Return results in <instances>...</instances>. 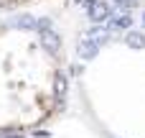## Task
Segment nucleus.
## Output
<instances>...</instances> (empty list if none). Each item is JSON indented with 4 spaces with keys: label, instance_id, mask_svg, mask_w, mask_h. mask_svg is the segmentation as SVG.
Returning a JSON list of instances; mask_svg holds the SVG:
<instances>
[{
    "label": "nucleus",
    "instance_id": "f257e3e1",
    "mask_svg": "<svg viewBox=\"0 0 145 138\" xmlns=\"http://www.w3.org/2000/svg\"><path fill=\"white\" fill-rule=\"evenodd\" d=\"M41 46L48 49L51 54H59V49H61V38H59L51 28H46V31H41Z\"/></svg>",
    "mask_w": 145,
    "mask_h": 138
},
{
    "label": "nucleus",
    "instance_id": "f03ea898",
    "mask_svg": "<svg viewBox=\"0 0 145 138\" xmlns=\"http://www.w3.org/2000/svg\"><path fill=\"white\" fill-rule=\"evenodd\" d=\"M112 15V8L107 5V3H94L92 8H89V18L94 20V23H102V20H107Z\"/></svg>",
    "mask_w": 145,
    "mask_h": 138
},
{
    "label": "nucleus",
    "instance_id": "7ed1b4c3",
    "mask_svg": "<svg viewBox=\"0 0 145 138\" xmlns=\"http://www.w3.org/2000/svg\"><path fill=\"white\" fill-rule=\"evenodd\" d=\"M97 49H99V44H94L89 36H87L84 41H79V56H82V59H94V56H97Z\"/></svg>",
    "mask_w": 145,
    "mask_h": 138
},
{
    "label": "nucleus",
    "instance_id": "20e7f679",
    "mask_svg": "<svg viewBox=\"0 0 145 138\" xmlns=\"http://www.w3.org/2000/svg\"><path fill=\"white\" fill-rule=\"evenodd\" d=\"M87 36H89L94 44H99V46H102V44H107V41H110V28H99V26H97V28H89V31H87Z\"/></svg>",
    "mask_w": 145,
    "mask_h": 138
},
{
    "label": "nucleus",
    "instance_id": "39448f33",
    "mask_svg": "<svg viewBox=\"0 0 145 138\" xmlns=\"http://www.w3.org/2000/svg\"><path fill=\"white\" fill-rule=\"evenodd\" d=\"M125 44L133 46V49H143L145 46V36L140 33V31H130V33L125 36Z\"/></svg>",
    "mask_w": 145,
    "mask_h": 138
},
{
    "label": "nucleus",
    "instance_id": "423d86ee",
    "mask_svg": "<svg viewBox=\"0 0 145 138\" xmlns=\"http://www.w3.org/2000/svg\"><path fill=\"white\" fill-rule=\"evenodd\" d=\"M15 26L23 28V31H31V28H38V20H36L33 15H20V18L15 20Z\"/></svg>",
    "mask_w": 145,
    "mask_h": 138
},
{
    "label": "nucleus",
    "instance_id": "0eeeda50",
    "mask_svg": "<svg viewBox=\"0 0 145 138\" xmlns=\"http://www.w3.org/2000/svg\"><path fill=\"white\" fill-rule=\"evenodd\" d=\"M130 23H133V18H130V15H117L110 26H112V31H122V28H130Z\"/></svg>",
    "mask_w": 145,
    "mask_h": 138
},
{
    "label": "nucleus",
    "instance_id": "6e6552de",
    "mask_svg": "<svg viewBox=\"0 0 145 138\" xmlns=\"http://www.w3.org/2000/svg\"><path fill=\"white\" fill-rule=\"evenodd\" d=\"M54 92H56V97H64V95H66V77H64V74H56Z\"/></svg>",
    "mask_w": 145,
    "mask_h": 138
},
{
    "label": "nucleus",
    "instance_id": "1a4fd4ad",
    "mask_svg": "<svg viewBox=\"0 0 145 138\" xmlns=\"http://www.w3.org/2000/svg\"><path fill=\"white\" fill-rule=\"evenodd\" d=\"M48 26H51V18H41L38 20V31H46Z\"/></svg>",
    "mask_w": 145,
    "mask_h": 138
},
{
    "label": "nucleus",
    "instance_id": "9d476101",
    "mask_svg": "<svg viewBox=\"0 0 145 138\" xmlns=\"http://www.w3.org/2000/svg\"><path fill=\"white\" fill-rule=\"evenodd\" d=\"M115 3H117V5H122L125 10H127V8H135V0H115Z\"/></svg>",
    "mask_w": 145,
    "mask_h": 138
},
{
    "label": "nucleus",
    "instance_id": "9b49d317",
    "mask_svg": "<svg viewBox=\"0 0 145 138\" xmlns=\"http://www.w3.org/2000/svg\"><path fill=\"white\" fill-rule=\"evenodd\" d=\"M94 3H97V0H84V8H87V10H89V8H92V5H94Z\"/></svg>",
    "mask_w": 145,
    "mask_h": 138
},
{
    "label": "nucleus",
    "instance_id": "f8f14e48",
    "mask_svg": "<svg viewBox=\"0 0 145 138\" xmlns=\"http://www.w3.org/2000/svg\"><path fill=\"white\" fill-rule=\"evenodd\" d=\"M3 138H20V133H13V136H3Z\"/></svg>",
    "mask_w": 145,
    "mask_h": 138
}]
</instances>
